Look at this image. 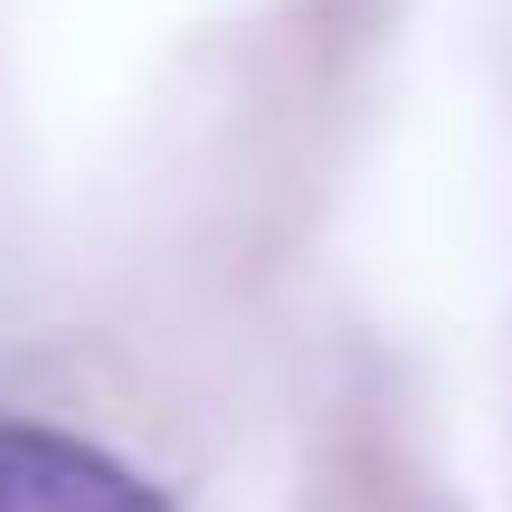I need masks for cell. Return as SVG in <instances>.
Segmentation results:
<instances>
[{
    "mask_svg": "<svg viewBox=\"0 0 512 512\" xmlns=\"http://www.w3.org/2000/svg\"><path fill=\"white\" fill-rule=\"evenodd\" d=\"M0 512H171V503L86 437L0 427Z\"/></svg>",
    "mask_w": 512,
    "mask_h": 512,
    "instance_id": "obj_1",
    "label": "cell"
}]
</instances>
